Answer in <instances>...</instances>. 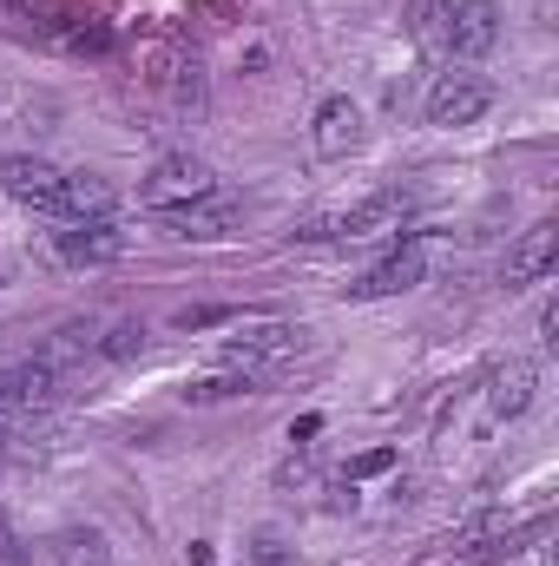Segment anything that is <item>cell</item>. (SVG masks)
<instances>
[{"instance_id":"18","label":"cell","mask_w":559,"mask_h":566,"mask_svg":"<svg viewBox=\"0 0 559 566\" xmlns=\"http://www.w3.org/2000/svg\"><path fill=\"white\" fill-rule=\"evenodd\" d=\"M251 566H296V554H289V541H283L277 527H264L251 541Z\"/></svg>"},{"instance_id":"6","label":"cell","mask_w":559,"mask_h":566,"mask_svg":"<svg viewBox=\"0 0 559 566\" xmlns=\"http://www.w3.org/2000/svg\"><path fill=\"white\" fill-rule=\"evenodd\" d=\"M534 389H540V369L527 356H507L487 369V422H520L534 409Z\"/></svg>"},{"instance_id":"12","label":"cell","mask_w":559,"mask_h":566,"mask_svg":"<svg viewBox=\"0 0 559 566\" xmlns=\"http://www.w3.org/2000/svg\"><path fill=\"white\" fill-rule=\"evenodd\" d=\"M113 211H119V198H113L106 178L66 171V185H60V224H99V218H113Z\"/></svg>"},{"instance_id":"1","label":"cell","mask_w":559,"mask_h":566,"mask_svg":"<svg viewBox=\"0 0 559 566\" xmlns=\"http://www.w3.org/2000/svg\"><path fill=\"white\" fill-rule=\"evenodd\" d=\"M409 191L402 185H389V191H369L362 205H342V211H323V218H309L296 238H369V231H395L402 218H409Z\"/></svg>"},{"instance_id":"19","label":"cell","mask_w":559,"mask_h":566,"mask_svg":"<svg viewBox=\"0 0 559 566\" xmlns=\"http://www.w3.org/2000/svg\"><path fill=\"white\" fill-rule=\"evenodd\" d=\"M0 566H20V534H13L7 514H0Z\"/></svg>"},{"instance_id":"7","label":"cell","mask_w":559,"mask_h":566,"mask_svg":"<svg viewBox=\"0 0 559 566\" xmlns=\"http://www.w3.org/2000/svg\"><path fill=\"white\" fill-rule=\"evenodd\" d=\"M46 402H60V369H53L46 356L0 369V409H7V416H33V409H46Z\"/></svg>"},{"instance_id":"5","label":"cell","mask_w":559,"mask_h":566,"mask_svg":"<svg viewBox=\"0 0 559 566\" xmlns=\"http://www.w3.org/2000/svg\"><path fill=\"white\" fill-rule=\"evenodd\" d=\"M441 27H447V60H481L500 40V7L494 0H454L441 13Z\"/></svg>"},{"instance_id":"8","label":"cell","mask_w":559,"mask_h":566,"mask_svg":"<svg viewBox=\"0 0 559 566\" xmlns=\"http://www.w3.org/2000/svg\"><path fill=\"white\" fill-rule=\"evenodd\" d=\"M309 145H316V158H349L362 145V106L349 93H329L309 119Z\"/></svg>"},{"instance_id":"9","label":"cell","mask_w":559,"mask_h":566,"mask_svg":"<svg viewBox=\"0 0 559 566\" xmlns=\"http://www.w3.org/2000/svg\"><path fill=\"white\" fill-rule=\"evenodd\" d=\"M238 198H224V191H204V198H191V205H171V211H158L165 218V231H178V238H224L231 224H238Z\"/></svg>"},{"instance_id":"10","label":"cell","mask_w":559,"mask_h":566,"mask_svg":"<svg viewBox=\"0 0 559 566\" xmlns=\"http://www.w3.org/2000/svg\"><path fill=\"white\" fill-rule=\"evenodd\" d=\"M421 271H428V258H421V244L409 238L402 251H389V258H382V264H376V271H369L362 283H349V296H356V303H382V296H402V290H415V283H421Z\"/></svg>"},{"instance_id":"3","label":"cell","mask_w":559,"mask_h":566,"mask_svg":"<svg viewBox=\"0 0 559 566\" xmlns=\"http://www.w3.org/2000/svg\"><path fill=\"white\" fill-rule=\"evenodd\" d=\"M487 106H494V80H481V73H441L434 86H428V126H441V133H454V126H474V119H487Z\"/></svg>"},{"instance_id":"21","label":"cell","mask_w":559,"mask_h":566,"mask_svg":"<svg viewBox=\"0 0 559 566\" xmlns=\"http://www.w3.org/2000/svg\"><path fill=\"white\" fill-rule=\"evenodd\" d=\"M191 566H211V547H204V541H198V547H191Z\"/></svg>"},{"instance_id":"14","label":"cell","mask_w":559,"mask_h":566,"mask_svg":"<svg viewBox=\"0 0 559 566\" xmlns=\"http://www.w3.org/2000/svg\"><path fill=\"white\" fill-rule=\"evenodd\" d=\"M296 336H303V329H289V323H251V329H238V336L224 343V356L251 369V363H271V356H289V349H296Z\"/></svg>"},{"instance_id":"13","label":"cell","mask_w":559,"mask_h":566,"mask_svg":"<svg viewBox=\"0 0 559 566\" xmlns=\"http://www.w3.org/2000/svg\"><path fill=\"white\" fill-rule=\"evenodd\" d=\"M53 244H60L66 264H113V258L126 251V231H119L113 218H99V224H66Z\"/></svg>"},{"instance_id":"11","label":"cell","mask_w":559,"mask_h":566,"mask_svg":"<svg viewBox=\"0 0 559 566\" xmlns=\"http://www.w3.org/2000/svg\"><path fill=\"white\" fill-rule=\"evenodd\" d=\"M559 258V231L553 224H534L514 251H507V264H500V283L507 290H527V283H547V271H553Z\"/></svg>"},{"instance_id":"17","label":"cell","mask_w":559,"mask_h":566,"mask_svg":"<svg viewBox=\"0 0 559 566\" xmlns=\"http://www.w3.org/2000/svg\"><path fill=\"white\" fill-rule=\"evenodd\" d=\"M139 349H145V323H113L106 343H99V356H113V363H126V356H139Z\"/></svg>"},{"instance_id":"16","label":"cell","mask_w":559,"mask_h":566,"mask_svg":"<svg viewBox=\"0 0 559 566\" xmlns=\"http://www.w3.org/2000/svg\"><path fill=\"white\" fill-rule=\"evenodd\" d=\"M60 566H106V541H99L93 527H86V534H80V527L60 534Z\"/></svg>"},{"instance_id":"15","label":"cell","mask_w":559,"mask_h":566,"mask_svg":"<svg viewBox=\"0 0 559 566\" xmlns=\"http://www.w3.org/2000/svg\"><path fill=\"white\" fill-rule=\"evenodd\" d=\"M231 396H257V376L251 369L244 376H204V382L184 389V402H231Z\"/></svg>"},{"instance_id":"2","label":"cell","mask_w":559,"mask_h":566,"mask_svg":"<svg viewBox=\"0 0 559 566\" xmlns=\"http://www.w3.org/2000/svg\"><path fill=\"white\" fill-rule=\"evenodd\" d=\"M204 191H218V185H211V165L191 158V151H165V158L139 178V205H151V211L191 205V198H204Z\"/></svg>"},{"instance_id":"20","label":"cell","mask_w":559,"mask_h":566,"mask_svg":"<svg viewBox=\"0 0 559 566\" xmlns=\"http://www.w3.org/2000/svg\"><path fill=\"white\" fill-rule=\"evenodd\" d=\"M389 461H395V454H389V448H376V454H362V461H356V474H382Z\"/></svg>"},{"instance_id":"4","label":"cell","mask_w":559,"mask_h":566,"mask_svg":"<svg viewBox=\"0 0 559 566\" xmlns=\"http://www.w3.org/2000/svg\"><path fill=\"white\" fill-rule=\"evenodd\" d=\"M60 185H66V171L46 165V158H27V151H7V158H0V191H7L13 205H33V211L60 218Z\"/></svg>"}]
</instances>
